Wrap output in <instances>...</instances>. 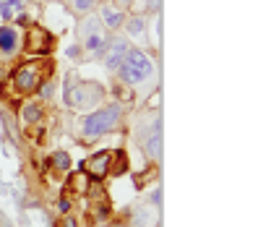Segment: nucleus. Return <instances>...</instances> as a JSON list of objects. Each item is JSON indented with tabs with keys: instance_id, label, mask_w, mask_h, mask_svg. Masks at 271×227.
Masks as SVG:
<instances>
[{
	"instance_id": "obj_15",
	"label": "nucleus",
	"mask_w": 271,
	"mask_h": 227,
	"mask_svg": "<svg viewBox=\"0 0 271 227\" xmlns=\"http://www.w3.org/2000/svg\"><path fill=\"white\" fill-rule=\"evenodd\" d=\"M50 162H52L58 170H68V167H71V157H68L65 152H55V154L50 157Z\"/></svg>"
},
{
	"instance_id": "obj_1",
	"label": "nucleus",
	"mask_w": 271,
	"mask_h": 227,
	"mask_svg": "<svg viewBox=\"0 0 271 227\" xmlns=\"http://www.w3.org/2000/svg\"><path fill=\"white\" fill-rule=\"evenodd\" d=\"M118 71H120V79L128 86H139V84H144V81H149L154 76V63H151V58L144 50L128 47L123 63L118 65Z\"/></svg>"
},
{
	"instance_id": "obj_11",
	"label": "nucleus",
	"mask_w": 271,
	"mask_h": 227,
	"mask_svg": "<svg viewBox=\"0 0 271 227\" xmlns=\"http://www.w3.org/2000/svg\"><path fill=\"white\" fill-rule=\"evenodd\" d=\"M16 44H18V37H16V32L11 27L0 29V50H3V53H13Z\"/></svg>"
},
{
	"instance_id": "obj_10",
	"label": "nucleus",
	"mask_w": 271,
	"mask_h": 227,
	"mask_svg": "<svg viewBox=\"0 0 271 227\" xmlns=\"http://www.w3.org/2000/svg\"><path fill=\"white\" fill-rule=\"evenodd\" d=\"M128 47H130V44H128L125 39H120V37H118L115 42H110V47H107V53H104V63H107V68H118V65L123 63Z\"/></svg>"
},
{
	"instance_id": "obj_16",
	"label": "nucleus",
	"mask_w": 271,
	"mask_h": 227,
	"mask_svg": "<svg viewBox=\"0 0 271 227\" xmlns=\"http://www.w3.org/2000/svg\"><path fill=\"white\" fill-rule=\"evenodd\" d=\"M144 29H146V24H144V18H141V16H133V18L128 21V32H130L133 37H141Z\"/></svg>"
},
{
	"instance_id": "obj_5",
	"label": "nucleus",
	"mask_w": 271,
	"mask_h": 227,
	"mask_svg": "<svg viewBox=\"0 0 271 227\" xmlns=\"http://www.w3.org/2000/svg\"><path fill=\"white\" fill-rule=\"evenodd\" d=\"M52 50V37L47 29L42 27H32L26 34V53L29 55H47Z\"/></svg>"
},
{
	"instance_id": "obj_24",
	"label": "nucleus",
	"mask_w": 271,
	"mask_h": 227,
	"mask_svg": "<svg viewBox=\"0 0 271 227\" xmlns=\"http://www.w3.org/2000/svg\"><path fill=\"white\" fill-rule=\"evenodd\" d=\"M8 6H16V8H21V0H8Z\"/></svg>"
},
{
	"instance_id": "obj_8",
	"label": "nucleus",
	"mask_w": 271,
	"mask_h": 227,
	"mask_svg": "<svg viewBox=\"0 0 271 227\" xmlns=\"http://www.w3.org/2000/svg\"><path fill=\"white\" fill-rule=\"evenodd\" d=\"M159 222V209H154L151 204H139L133 209V227H156Z\"/></svg>"
},
{
	"instance_id": "obj_27",
	"label": "nucleus",
	"mask_w": 271,
	"mask_h": 227,
	"mask_svg": "<svg viewBox=\"0 0 271 227\" xmlns=\"http://www.w3.org/2000/svg\"><path fill=\"white\" fill-rule=\"evenodd\" d=\"M118 227H120V224H118Z\"/></svg>"
},
{
	"instance_id": "obj_22",
	"label": "nucleus",
	"mask_w": 271,
	"mask_h": 227,
	"mask_svg": "<svg viewBox=\"0 0 271 227\" xmlns=\"http://www.w3.org/2000/svg\"><path fill=\"white\" fill-rule=\"evenodd\" d=\"M0 11H3V18H11V16H13V13H11V6H3Z\"/></svg>"
},
{
	"instance_id": "obj_21",
	"label": "nucleus",
	"mask_w": 271,
	"mask_h": 227,
	"mask_svg": "<svg viewBox=\"0 0 271 227\" xmlns=\"http://www.w3.org/2000/svg\"><path fill=\"white\" fill-rule=\"evenodd\" d=\"M68 209H71V201L63 198V201H60V212H68Z\"/></svg>"
},
{
	"instance_id": "obj_19",
	"label": "nucleus",
	"mask_w": 271,
	"mask_h": 227,
	"mask_svg": "<svg viewBox=\"0 0 271 227\" xmlns=\"http://www.w3.org/2000/svg\"><path fill=\"white\" fill-rule=\"evenodd\" d=\"M151 204H154V207H156V209H159V207H162V188H156V191H151Z\"/></svg>"
},
{
	"instance_id": "obj_23",
	"label": "nucleus",
	"mask_w": 271,
	"mask_h": 227,
	"mask_svg": "<svg viewBox=\"0 0 271 227\" xmlns=\"http://www.w3.org/2000/svg\"><path fill=\"white\" fill-rule=\"evenodd\" d=\"M63 227H78V224H76V222H73V219H71V217H68V219H65V222H63Z\"/></svg>"
},
{
	"instance_id": "obj_9",
	"label": "nucleus",
	"mask_w": 271,
	"mask_h": 227,
	"mask_svg": "<svg viewBox=\"0 0 271 227\" xmlns=\"http://www.w3.org/2000/svg\"><path fill=\"white\" fill-rule=\"evenodd\" d=\"M144 152H146L149 160L159 162V157H162V128H159V118H156V123L151 125V131H149V136H146Z\"/></svg>"
},
{
	"instance_id": "obj_14",
	"label": "nucleus",
	"mask_w": 271,
	"mask_h": 227,
	"mask_svg": "<svg viewBox=\"0 0 271 227\" xmlns=\"http://www.w3.org/2000/svg\"><path fill=\"white\" fill-rule=\"evenodd\" d=\"M21 115H24L26 123H39L42 120V107L34 105V102H29V105H24V112H21Z\"/></svg>"
},
{
	"instance_id": "obj_2",
	"label": "nucleus",
	"mask_w": 271,
	"mask_h": 227,
	"mask_svg": "<svg viewBox=\"0 0 271 227\" xmlns=\"http://www.w3.org/2000/svg\"><path fill=\"white\" fill-rule=\"evenodd\" d=\"M104 97V89L97 84V81H73V76L68 79V86H65V102L76 107V110H89L99 105Z\"/></svg>"
},
{
	"instance_id": "obj_6",
	"label": "nucleus",
	"mask_w": 271,
	"mask_h": 227,
	"mask_svg": "<svg viewBox=\"0 0 271 227\" xmlns=\"http://www.w3.org/2000/svg\"><path fill=\"white\" fill-rule=\"evenodd\" d=\"M81 32H84V44H86V50L97 53V50L104 47V32H102L99 18H86L84 27H81Z\"/></svg>"
},
{
	"instance_id": "obj_12",
	"label": "nucleus",
	"mask_w": 271,
	"mask_h": 227,
	"mask_svg": "<svg viewBox=\"0 0 271 227\" xmlns=\"http://www.w3.org/2000/svg\"><path fill=\"white\" fill-rule=\"evenodd\" d=\"M68 186H71V191H73V193H86V191H89V186H92V178H89V175L81 170V172H76L71 180H68Z\"/></svg>"
},
{
	"instance_id": "obj_4",
	"label": "nucleus",
	"mask_w": 271,
	"mask_h": 227,
	"mask_svg": "<svg viewBox=\"0 0 271 227\" xmlns=\"http://www.w3.org/2000/svg\"><path fill=\"white\" fill-rule=\"evenodd\" d=\"M13 84L18 89H24V92H29V89H37L42 81V68L39 63H24L21 68H16V73H13Z\"/></svg>"
},
{
	"instance_id": "obj_26",
	"label": "nucleus",
	"mask_w": 271,
	"mask_h": 227,
	"mask_svg": "<svg viewBox=\"0 0 271 227\" xmlns=\"http://www.w3.org/2000/svg\"><path fill=\"white\" fill-rule=\"evenodd\" d=\"M133 3V0H120V6H130Z\"/></svg>"
},
{
	"instance_id": "obj_13",
	"label": "nucleus",
	"mask_w": 271,
	"mask_h": 227,
	"mask_svg": "<svg viewBox=\"0 0 271 227\" xmlns=\"http://www.w3.org/2000/svg\"><path fill=\"white\" fill-rule=\"evenodd\" d=\"M102 21L110 27V29H118L123 24V11H115V8H102Z\"/></svg>"
},
{
	"instance_id": "obj_3",
	"label": "nucleus",
	"mask_w": 271,
	"mask_h": 227,
	"mask_svg": "<svg viewBox=\"0 0 271 227\" xmlns=\"http://www.w3.org/2000/svg\"><path fill=\"white\" fill-rule=\"evenodd\" d=\"M118 118H120V105H118V102H115V105H107V107L92 112V115L84 120L81 133L86 136V139H97V136H102V133H107V131L115 128Z\"/></svg>"
},
{
	"instance_id": "obj_7",
	"label": "nucleus",
	"mask_w": 271,
	"mask_h": 227,
	"mask_svg": "<svg viewBox=\"0 0 271 227\" xmlns=\"http://www.w3.org/2000/svg\"><path fill=\"white\" fill-rule=\"evenodd\" d=\"M110 167H112V152H97L94 157H89V160L84 162V172L89 178H94V180L104 178L110 172Z\"/></svg>"
},
{
	"instance_id": "obj_18",
	"label": "nucleus",
	"mask_w": 271,
	"mask_h": 227,
	"mask_svg": "<svg viewBox=\"0 0 271 227\" xmlns=\"http://www.w3.org/2000/svg\"><path fill=\"white\" fill-rule=\"evenodd\" d=\"M52 94H55V86H52L50 81H44V86H42V97H44V99H50Z\"/></svg>"
},
{
	"instance_id": "obj_25",
	"label": "nucleus",
	"mask_w": 271,
	"mask_h": 227,
	"mask_svg": "<svg viewBox=\"0 0 271 227\" xmlns=\"http://www.w3.org/2000/svg\"><path fill=\"white\" fill-rule=\"evenodd\" d=\"M0 227H8V219L6 217H0Z\"/></svg>"
},
{
	"instance_id": "obj_17",
	"label": "nucleus",
	"mask_w": 271,
	"mask_h": 227,
	"mask_svg": "<svg viewBox=\"0 0 271 227\" xmlns=\"http://www.w3.org/2000/svg\"><path fill=\"white\" fill-rule=\"evenodd\" d=\"M73 6H76V11H89L94 6V0H73Z\"/></svg>"
},
{
	"instance_id": "obj_20",
	"label": "nucleus",
	"mask_w": 271,
	"mask_h": 227,
	"mask_svg": "<svg viewBox=\"0 0 271 227\" xmlns=\"http://www.w3.org/2000/svg\"><path fill=\"white\" fill-rule=\"evenodd\" d=\"M159 6H162V0H149V3H146V8H149V11H156Z\"/></svg>"
}]
</instances>
